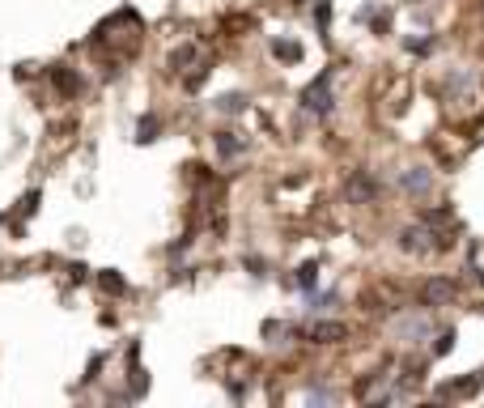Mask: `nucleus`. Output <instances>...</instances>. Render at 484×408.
<instances>
[{"label":"nucleus","mask_w":484,"mask_h":408,"mask_svg":"<svg viewBox=\"0 0 484 408\" xmlns=\"http://www.w3.org/2000/svg\"><path fill=\"white\" fill-rule=\"evenodd\" d=\"M455 298V285L450 281H429L425 285V306H442V302H450Z\"/></svg>","instance_id":"nucleus-4"},{"label":"nucleus","mask_w":484,"mask_h":408,"mask_svg":"<svg viewBox=\"0 0 484 408\" xmlns=\"http://www.w3.org/2000/svg\"><path fill=\"white\" fill-rule=\"evenodd\" d=\"M374 191H379V183H374L365 170H357L353 183H349V200H374Z\"/></svg>","instance_id":"nucleus-3"},{"label":"nucleus","mask_w":484,"mask_h":408,"mask_svg":"<svg viewBox=\"0 0 484 408\" xmlns=\"http://www.w3.org/2000/svg\"><path fill=\"white\" fill-rule=\"evenodd\" d=\"M344 336H349L344 323H314V328H310V340H314V344H336V340H344Z\"/></svg>","instance_id":"nucleus-2"},{"label":"nucleus","mask_w":484,"mask_h":408,"mask_svg":"<svg viewBox=\"0 0 484 408\" xmlns=\"http://www.w3.org/2000/svg\"><path fill=\"white\" fill-rule=\"evenodd\" d=\"M221 153H238V140H230V132L221 136Z\"/></svg>","instance_id":"nucleus-13"},{"label":"nucleus","mask_w":484,"mask_h":408,"mask_svg":"<svg viewBox=\"0 0 484 408\" xmlns=\"http://www.w3.org/2000/svg\"><path fill=\"white\" fill-rule=\"evenodd\" d=\"M51 81H56V89H60L64 98H73V94L81 89V81H77L73 73H64V68H51Z\"/></svg>","instance_id":"nucleus-6"},{"label":"nucleus","mask_w":484,"mask_h":408,"mask_svg":"<svg viewBox=\"0 0 484 408\" xmlns=\"http://www.w3.org/2000/svg\"><path fill=\"white\" fill-rule=\"evenodd\" d=\"M242 107V98L238 94H230V98H221V111H238Z\"/></svg>","instance_id":"nucleus-10"},{"label":"nucleus","mask_w":484,"mask_h":408,"mask_svg":"<svg viewBox=\"0 0 484 408\" xmlns=\"http://www.w3.org/2000/svg\"><path fill=\"white\" fill-rule=\"evenodd\" d=\"M102 285H106V289H115V293H119V289H124V281H119V277H115V272H106V277H102Z\"/></svg>","instance_id":"nucleus-11"},{"label":"nucleus","mask_w":484,"mask_h":408,"mask_svg":"<svg viewBox=\"0 0 484 408\" xmlns=\"http://www.w3.org/2000/svg\"><path fill=\"white\" fill-rule=\"evenodd\" d=\"M153 132H157V124H153V119H145V124H140V140H153Z\"/></svg>","instance_id":"nucleus-12"},{"label":"nucleus","mask_w":484,"mask_h":408,"mask_svg":"<svg viewBox=\"0 0 484 408\" xmlns=\"http://www.w3.org/2000/svg\"><path fill=\"white\" fill-rule=\"evenodd\" d=\"M314 277H318V268H314V264H306V268H302V277H298V281H302V289H310V285H314Z\"/></svg>","instance_id":"nucleus-9"},{"label":"nucleus","mask_w":484,"mask_h":408,"mask_svg":"<svg viewBox=\"0 0 484 408\" xmlns=\"http://www.w3.org/2000/svg\"><path fill=\"white\" fill-rule=\"evenodd\" d=\"M302 98H306V111L328 115V111H332V73H318V81H314Z\"/></svg>","instance_id":"nucleus-1"},{"label":"nucleus","mask_w":484,"mask_h":408,"mask_svg":"<svg viewBox=\"0 0 484 408\" xmlns=\"http://www.w3.org/2000/svg\"><path fill=\"white\" fill-rule=\"evenodd\" d=\"M476 387H480V374H476V379H463V383H446L438 395H442V400H459V395H471Z\"/></svg>","instance_id":"nucleus-5"},{"label":"nucleus","mask_w":484,"mask_h":408,"mask_svg":"<svg viewBox=\"0 0 484 408\" xmlns=\"http://www.w3.org/2000/svg\"><path fill=\"white\" fill-rule=\"evenodd\" d=\"M272 51H277V56H285V60H302V47H298V43H272Z\"/></svg>","instance_id":"nucleus-7"},{"label":"nucleus","mask_w":484,"mask_h":408,"mask_svg":"<svg viewBox=\"0 0 484 408\" xmlns=\"http://www.w3.org/2000/svg\"><path fill=\"white\" fill-rule=\"evenodd\" d=\"M404 187H408V191H425V187H429V175H425V170H416V175H404Z\"/></svg>","instance_id":"nucleus-8"}]
</instances>
